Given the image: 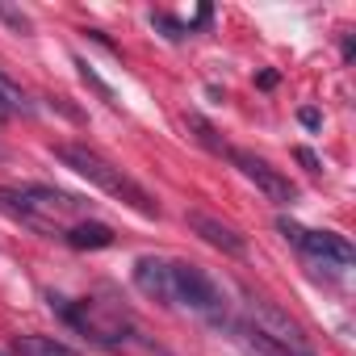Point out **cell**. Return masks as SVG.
<instances>
[{
	"mask_svg": "<svg viewBox=\"0 0 356 356\" xmlns=\"http://www.w3.org/2000/svg\"><path fill=\"white\" fill-rule=\"evenodd\" d=\"M55 159H59L63 168H72L76 176H84L92 189H101V193L118 197L122 206H130L134 214L159 218V206L151 202V193H147L143 185H134L130 176H126L118 163H109L101 151H92V147H84V143H59V147H55Z\"/></svg>",
	"mask_w": 356,
	"mask_h": 356,
	"instance_id": "obj_1",
	"label": "cell"
},
{
	"mask_svg": "<svg viewBox=\"0 0 356 356\" xmlns=\"http://www.w3.org/2000/svg\"><path fill=\"white\" fill-rule=\"evenodd\" d=\"M51 306L63 314V323H72L76 331H84L101 348H122L130 339V318L122 310H113V306H101L92 298L72 302V298H59V293H51Z\"/></svg>",
	"mask_w": 356,
	"mask_h": 356,
	"instance_id": "obj_2",
	"label": "cell"
},
{
	"mask_svg": "<svg viewBox=\"0 0 356 356\" xmlns=\"http://www.w3.org/2000/svg\"><path fill=\"white\" fill-rule=\"evenodd\" d=\"M243 323L256 327L260 335H268L273 343H281L289 356H314V352H310V339H306V331H302V323L289 318V314H285L277 302H268V298L243 293Z\"/></svg>",
	"mask_w": 356,
	"mask_h": 356,
	"instance_id": "obj_3",
	"label": "cell"
},
{
	"mask_svg": "<svg viewBox=\"0 0 356 356\" xmlns=\"http://www.w3.org/2000/svg\"><path fill=\"white\" fill-rule=\"evenodd\" d=\"M277 231H281L306 260H314L318 268H352V260H356V252H352V243H348L343 235L306 231V227H298V222H289V218H277Z\"/></svg>",
	"mask_w": 356,
	"mask_h": 356,
	"instance_id": "obj_4",
	"label": "cell"
},
{
	"mask_svg": "<svg viewBox=\"0 0 356 356\" xmlns=\"http://www.w3.org/2000/svg\"><path fill=\"white\" fill-rule=\"evenodd\" d=\"M243 176H248V181L273 202V206H293L298 202V185L289 181V176L285 172H277L268 159H260V155H252V151H239V147H231V155H227Z\"/></svg>",
	"mask_w": 356,
	"mask_h": 356,
	"instance_id": "obj_5",
	"label": "cell"
},
{
	"mask_svg": "<svg viewBox=\"0 0 356 356\" xmlns=\"http://www.w3.org/2000/svg\"><path fill=\"white\" fill-rule=\"evenodd\" d=\"M185 222H189L193 235H202L210 248H218V252H227V256H243V252H248V239H243L235 227H227V222H218V218H210V214H202V210H189Z\"/></svg>",
	"mask_w": 356,
	"mask_h": 356,
	"instance_id": "obj_6",
	"label": "cell"
},
{
	"mask_svg": "<svg viewBox=\"0 0 356 356\" xmlns=\"http://www.w3.org/2000/svg\"><path fill=\"white\" fill-rule=\"evenodd\" d=\"M63 239H67V248H76V252H101V248H113V243H118V235H113L105 222H80V227L63 231Z\"/></svg>",
	"mask_w": 356,
	"mask_h": 356,
	"instance_id": "obj_7",
	"label": "cell"
},
{
	"mask_svg": "<svg viewBox=\"0 0 356 356\" xmlns=\"http://www.w3.org/2000/svg\"><path fill=\"white\" fill-rule=\"evenodd\" d=\"M30 118L34 113V101H30V92L17 84V80H9L5 72H0V122L5 118Z\"/></svg>",
	"mask_w": 356,
	"mask_h": 356,
	"instance_id": "obj_8",
	"label": "cell"
},
{
	"mask_svg": "<svg viewBox=\"0 0 356 356\" xmlns=\"http://www.w3.org/2000/svg\"><path fill=\"white\" fill-rule=\"evenodd\" d=\"M13 352H17V356H76V352H72L67 343H59L55 335H17Z\"/></svg>",
	"mask_w": 356,
	"mask_h": 356,
	"instance_id": "obj_9",
	"label": "cell"
},
{
	"mask_svg": "<svg viewBox=\"0 0 356 356\" xmlns=\"http://www.w3.org/2000/svg\"><path fill=\"white\" fill-rule=\"evenodd\" d=\"M185 130L206 147V151H214V155H231V147L218 138V130H214V122H206L202 113H185Z\"/></svg>",
	"mask_w": 356,
	"mask_h": 356,
	"instance_id": "obj_10",
	"label": "cell"
},
{
	"mask_svg": "<svg viewBox=\"0 0 356 356\" xmlns=\"http://www.w3.org/2000/svg\"><path fill=\"white\" fill-rule=\"evenodd\" d=\"M76 67H80V80H84V84H88V88H92V92L101 97V101L118 105V92H113V88H109V84H105V80H101V76L92 72V63H88V59H76Z\"/></svg>",
	"mask_w": 356,
	"mask_h": 356,
	"instance_id": "obj_11",
	"label": "cell"
},
{
	"mask_svg": "<svg viewBox=\"0 0 356 356\" xmlns=\"http://www.w3.org/2000/svg\"><path fill=\"white\" fill-rule=\"evenodd\" d=\"M0 22H5L9 30H17V34H30V30H34L30 17H26L22 9H9V5H0Z\"/></svg>",
	"mask_w": 356,
	"mask_h": 356,
	"instance_id": "obj_12",
	"label": "cell"
},
{
	"mask_svg": "<svg viewBox=\"0 0 356 356\" xmlns=\"http://www.w3.org/2000/svg\"><path fill=\"white\" fill-rule=\"evenodd\" d=\"M151 26H159V30H168V38H172V42H181V38L189 34V30H185L181 22H176V17H168V13H151Z\"/></svg>",
	"mask_w": 356,
	"mask_h": 356,
	"instance_id": "obj_13",
	"label": "cell"
},
{
	"mask_svg": "<svg viewBox=\"0 0 356 356\" xmlns=\"http://www.w3.org/2000/svg\"><path fill=\"white\" fill-rule=\"evenodd\" d=\"M298 122H302L306 130H318V126H323V113H318L314 105H302V109H298Z\"/></svg>",
	"mask_w": 356,
	"mask_h": 356,
	"instance_id": "obj_14",
	"label": "cell"
},
{
	"mask_svg": "<svg viewBox=\"0 0 356 356\" xmlns=\"http://www.w3.org/2000/svg\"><path fill=\"white\" fill-rule=\"evenodd\" d=\"M210 17H214V9H210V5H202V9H197V17H193L185 30H189V34H197V30H206V26H210Z\"/></svg>",
	"mask_w": 356,
	"mask_h": 356,
	"instance_id": "obj_15",
	"label": "cell"
},
{
	"mask_svg": "<svg viewBox=\"0 0 356 356\" xmlns=\"http://www.w3.org/2000/svg\"><path fill=\"white\" fill-rule=\"evenodd\" d=\"M298 163H302L306 172H318V159H314V151H306V147H298Z\"/></svg>",
	"mask_w": 356,
	"mask_h": 356,
	"instance_id": "obj_16",
	"label": "cell"
},
{
	"mask_svg": "<svg viewBox=\"0 0 356 356\" xmlns=\"http://www.w3.org/2000/svg\"><path fill=\"white\" fill-rule=\"evenodd\" d=\"M339 51H343V63H352V55H356V38L343 34V47H339Z\"/></svg>",
	"mask_w": 356,
	"mask_h": 356,
	"instance_id": "obj_17",
	"label": "cell"
},
{
	"mask_svg": "<svg viewBox=\"0 0 356 356\" xmlns=\"http://www.w3.org/2000/svg\"><path fill=\"white\" fill-rule=\"evenodd\" d=\"M277 80H281L277 72H260V76H256V84H260V88H277Z\"/></svg>",
	"mask_w": 356,
	"mask_h": 356,
	"instance_id": "obj_18",
	"label": "cell"
},
{
	"mask_svg": "<svg viewBox=\"0 0 356 356\" xmlns=\"http://www.w3.org/2000/svg\"><path fill=\"white\" fill-rule=\"evenodd\" d=\"M0 356H13V352H0Z\"/></svg>",
	"mask_w": 356,
	"mask_h": 356,
	"instance_id": "obj_19",
	"label": "cell"
}]
</instances>
